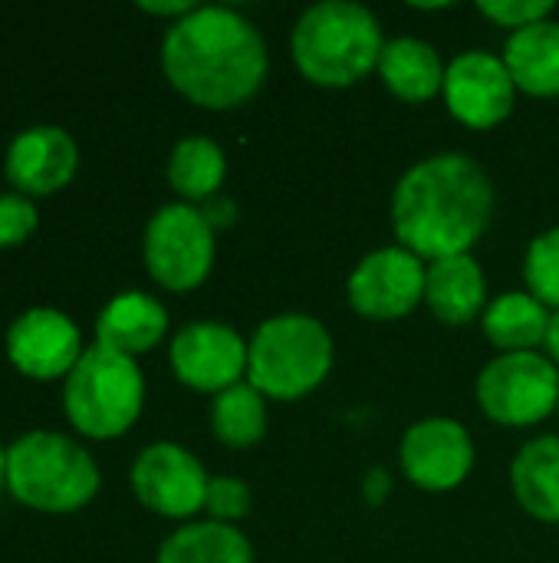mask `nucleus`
<instances>
[{
    "mask_svg": "<svg viewBox=\"0 0 559 563\" xmlns=\"http://www.w3.org/2000/svg\"><path fill=\"white\" fill-rule=\"evenodd\" d=\"M425 264L412 251L379 247L366 254L349 274V307L366 320H402L425 300Z\"/></svg>",
    "mask_w": 559,
    "mask_h": 563,
    "instance_id": "9",
    "label": "nucleus"
},
{
    "mask_svg": "<svg viewBox=\"0 0 559 563\" xmlns=\"http://www.w3.org/2000/svg\"><path fill=\"white\" fill-rule=\"evenodd\" d=\"M10 495L49 515L79 511L99 492V468L86 449L56 432H30L7 449Z\"/></svg>",
    "mask_w": 559,
    "mask_h": 563,
    "instance_id": "5",
    "label": "nucleus"
},
{
    "mask_svg": "<svg viewBox=\"0 0 559 563\" xmlns=\"http://www.w3.org/2000/svg\"><path fill=\"white\" fill-rule=\"evenodd\" d=\"M175 376L198 393H224L247 373V343L224 323H191L171 343Z\"/></svg>",
    "mask_w": 559,
    "mask_h": 563,
    "instance_id": "13",
    "label": "nucleus"
},
{
    "mask_svg": "<svg viewBox=\"0 0 559 563\" xmlns=\"http://www.w3.org/2000/svg\"><path fill=\"white\" fill-rule=\"evenodd\" d=\"M402 472L425 492H451L474 468V442L455 419H422L402 439Z\"/></svg>",
    "mask_w": 559,
    "mask_h": 563,
    "instance_id": "12",
    "label": "nucleus"
},
{
    "mask_svg": "<svg viewBox=\"0 0 559 563\" xmlns=\"http://www.w3.org/2000/svg\"><path fill=\"white\" fill-rule=\"evenodd\" d=\"M494 218V185L465 152H441L412 165L392 195V228L422 261L471 254Z\"/></svg>",
    "mask_w": 559,
    "mask_h": 563,
    "instance_id": "1",
    "label": "nucleus"
},
{
    "mask_svg": "<svg viewBox=\"0 0 559 563\" xmlns=\"http://www.w3.org/2000/svg\"><path fill=\"white\" fill-rule=\"evenodd\" d=\"M82 353L76 323L53 307H33L7 330V356L30 379L69 376Z\"/></svg>",
    "mask_w": 559,
    "mask_h": 563,
    "instance_id": "14",
    "label": "nucleus"
},
{
    "mask_svg": "<svg viewBox=\"0 0 559 563\" xmlns=\"http://www.w3.org/2000/svg\"><path fill=\"white\" fill-rule=\"evenodd\" d=\"M478 13H484L491 23L517 33V30L550 20L554 3H547V0H488V3H478Z\"/></svg>",
    "mask_w": 559,
    "mask_h": 563,
    "instance_id": "27",
    "label": "nucleus"
},
{
    "mask_svg": "<svg viewBox=\"0 0 559 563\" xmlns=\"http://www.w3.org/2000/svg\"><path fill=\"white\" fill-rule=\"evenodd\" d=\"M79 152L59 125H33L7 148V181L23 195H53L76 175Z\"/></svg>",
    "mask_w": 559,
    "mask_h": 563,
    "instance_id": "15",
    "label": "nucleus"
},
{
    "mask_svg": "<svg viewBox=\"0 0 559 563\" xmlns=\"http://www.w3.org/2000/svg\"><path fill=\"white\" fill-rule=\"evenodd\" d=\"M547 353H550V360H554V366H559V310L554 313V320H550V333H547Z\"/></svg>",
    "mask_w": 559,
    "mask_h": 563,
    "instance_id": "32",
    "label": "nucleus"
},
{
    "mask_svg": "<svg viewBox=\"0 0 559 563\" xmlns=\"http://www.w3.org/2000/svg\"><path fill=\"white\" fill-rule=\"evenodd\" d=\"M138 10H145V13H155V16H175V23L181 20V16H188L191 10H198V3H191V0H138Z\"/></svg>",
    "mask_w": 559,
    "mask_h": 563,
    "instance_id": "29",
    "label": "nucleus"
},
{
    "mask_svg": "<svg viewBox=\"0 0 559 563\" xmlns=\"http://www.w3.org/2000/svg\"><path fill=\"white\" fill-rule=\"evenodd\" d=\"M333 369V336L306 313H280L247 343V383L280 402L310 396Z\"/></svg>",
    "mask_w": 559,
    "mask_h": 563,
    "instance_id": "4",
    "label": "nucleus"
},
{
    "mask_svg": "<svg viewBox=\"0 0 559 563\" xmlns=\"http://www.w3.org/2000/svg\"><path fill=\"white\" fill-rule=\"evenodd\" d=\"M168 82L204 109H237L267 79V46L250 20L227 7H198L161 43Z\"/></svg>",
    "mask_w": 559,
    "mask_h": 563,
    "instance_id": "2",
    "label": "nucleus"
},
{
    "mask_svg": "<svg viewBox=\"0 0 559 563\" xmlns=\"http://www.w3.org/2000/svg\"><path fill=\"white\" fill-rule=\"evenodd\" d=\"M488 297V280L481 264L471 254L432 261L425 271V303L428 310L448 323L465 327L481 317Z\"/></svg>",
    "mask_w": 559,
    "mask_h": 563,
    "instance_id": "16",
    "label": "nucleus"
},
{
    "mask_svg": "<svg viewBox=\"0 0 559 563\" xmlns=\"http://www.w3.org/2000/svg\"><path fill=\"white\" fill-rule=\"evenodd\" d=\"M254 498H250V488L237 478H211L208 482V498H204V508L208 515L217 521V525H231V521H241L247 518Z\"/></svg>",
    "mask_w": 559,
    "mask_h": 563,
    "instance_id": "26",
    "label": "nucleus"
},
{
    "mask_svg": "<svg viewBox=\"0 0 559 563\" xmlns=\"http://www.w3.org/2000/svg\"><path fill=\"white\" fill-rule=\"evenodd\" d=\"M382 26L362 3L353 0H326L310 7L290 36L297 69L326 89H346L362 82L372 69H379L382 56Z\"/></svg>",
    "mask_w": 559,
    "mask_h": 563,
    "instance_id": "3",
    "label": "nucleus"
},
{
    "mask_svg": "<svg viewBox=\"0 0 559 563\" xmlns=\"http://www.w3.org/2000/svg\"><path fill=\"white\" fill-rule=\"evenodd\" d=\"M524 277L530 297H537L544 307L559 310V228H550L540 238H534L524 261Z\"/></svg>",
    "mask_w": 559,
    "mask_h": 563,
    "instance_id": "25",
    "label": "nucleus"
},
{
    "mask_svg": "<svg viewBox=\"0 0 559 563\" xmlns=\"http://www.w3.org/2000/svg\"><path fill=\"white\" fill-rule=\"evenodd\" d=\"M145 402V379L132 356L89 346L66 376L63 406L69 422L89 439H115L132 429Z\"/></svg>",
    "mask_w": 559,
    "mask_h": 563,
    "instance_id": "6",
    "label": "nucleus"
},
{
    "mask_svg": "<svg viewBox=\"0 0 559 563\" xmlns=\"http://www.w3.org/2000/svg\"><path fill=\"white\" fill-rule=\"evenodd\" d=\"M441 92L448 112L461 125L484 132L511 115L517 86L511 79V69L504 66V56H494L488 49H468L455 56L451 66L445 69Z\"/></svg>",
    "mask_w": 559,
    "mask_h": 563,
    "instance_id": "10",
    "label": "nucleus"
},
{
    "mask_svg": "<svg viewBox=\"0 0 559 563\" xmlns=\"http://www.w3.org/2000/svg\"><path fill=\"white\" fill-rule=\"evenodd\" d=\"M478 402L497 426H537L559 409V369L540 353H501L478 376Z\"/></svg>",
    "mask_w": 559,
    "mask_h": 563,
    "instance_id": "7",
    "label": "nucleus"
},
{
    "mask_svg": "<svg viewBox=\"0 0 559 563\" xmlns=\"http://www.w3.org/2000/svg\"><path fill=\"white\" fill-rule=\"evenodd\" d=\"M504 66L521 92L550 99L559 96V23L544 20L511 33L504 46Z\"/></svg>",
    "mask_w": 559,
    "mask_h": 563,
    "instance_id": "19",
    "label": "nucleus"
},
{
    "mask_svg": "<svg viewBox=\"0 0 559 563\" xmlns=\"http://www.w3.org/2000/svg\"><path fill=\"white\" fill-rule=\"evenodd\" d=\"M389 492H392V478H389V472H385V468H372V472L366 475V482H362V495H366V501H369V505H382V501L389 498Z\"/></svg>",
    "mask_w": 559,
    "mask_h": 563,
    "instance_id": "31",
    "label": "nucleus"
},
{
    "mask_svg": "<svg viewBox=\"0 0 559 563\" xmlns=\"http://www.w3.org/2000/svg\"><path fill=\"white\" fill-rule=\"evenodd\" d=\"M155 563H254L250 541L217 521L178 528L161 548Z\"/></svg>",
    "mask_w": 559,
    "mask_h": 563,
    "instance_id": "22",
    "label": "nucleus"
},
{
    "mask_svg": "<svg viewBox=\"0 0 559 563\" xmlns=\"http://www.w3.org/2000/svg\"><path fill=\"white\" fill-rule=\"evenodd\" d=\"M511 485L521 501V508L547 525L559 521V439L540 435L527 442L514 465H511Z\"/></svg>",
    "mask_w": 559,
    "mask_h": 563,
    "instance_id": "20",
    "label": "nucleus"
},
{
    "mask_svg": "<svg viewBox=\"0 0 559 563\" xmlns=\"http://www.w3.org/2000/svg\"><path fill=\"white\" fill-rule=\"evenodd\" d=\"M214 264V228L191 205H165L145 228V267L175 294L201 287Z\"/></svg>",
    "mask_w": 559,
    "mask_h": 563,
    "instance_id": "8",
    "label": "nucleus"
},
{
    "mask_svg": "<svg viewBox=\"0 0 559 563\" xmlns=\"http://www.w3.org/2000/svg\"><path fill=\"white\" fill-rule=\"evenodd\" d=\"M445 69L441 56L432 43L415 36H399L382 46L379 56V76L385 89L402 102H428L445 89Z\"/></svg>",
    "mask_w": 559,
    "mask_h": 563,
    "instance_id": "18",
    "label": "nucleus"
},
{
    "mask_svg": "<svg viewBox=\"0 0 559 563\" xmlns=\"http://www.w3.org/2000/svg\"><path fill=\"white\" fill-rule=\"evenodd\" d=\"M7 485V452L0 449V488Z\"/></svg>",
    "mask_w": 559,
    "mask_h": 563,
    "instance_id": "33",
    "label": "nucleus"
},
{
    "mask_svg": "<svg viewBox=\"0 0 559 563\" xmlns=\"http://www.w3.org/2000/svg\"><path fill=\"white\" fill-rule=\"evenodd\" d=\"M211 432L227 449H250L267 432V402L250 383H237L214 396Z\"/></svg>",
    "mask_w": 559,
    "mask_h": 563,
    "instance_id": "24",
    "label": "nucleus"
},
{
    "mask_svg": "<svg viewBox=\"0 0 559 563\" xmlns=\"http://www.w3.org/2000/svg\"><path fill=\"white\" fill-rule=\"evenodd\" d=\"M36 208L20 191L0 195V247L23 244L36 231Z\"/></svg>",
    "mask_w": 559,
    "mask_h": 563,
    "instance_id": "28",
    "label": "nucleus"
},
{
    "mask_svg": "<svg viewBox=\"0 0 559 563\" xmlns=\"http://www.w3.org/2000/svg\"><path fill=\"white\" fill-rule=\"evenodd\" d=\"M201 214L208 218V224L217 231V228H227V224H234V218H237V211H234V201L231 198H211V201H204V208H201Z\"/></svg>",
    "mask_w": 559,
    "mask_h": 563,
    "instance_id": "30",
    "label": "nucleus"
},
{
    "mask_svg": "<svg viewBox=\"0 0 559 563\" xmlns=\"http://www.w3.org/2000/svg\"><path fill=\"white\" fill-rule=\"evenodd\" d=\"M208 482L211 478L201 462L175 442L148 445L132 465L135 498L161 518H191L194 511H201L208 498Z\"/></svg>",
    "mask_w": 559,
    "mask_h": 563,
    "instance_id": "11",
    "label": "nucleus"
},
{
    "mask_svg": "<svg viewBox=\"0 0 559 563\" xmlns=\"http://www.w3.org/2000/svg\"><path fill=\"white\" fill-rule=\"evenodd\" d=\"M550 320L554 313L530 294H504L481 317L484 336L501 353H537V346L547 343Z\"/></svg>",
    "mask_w": 559,
    "mask_h": 563,
    "instance_id": "21",
    "label": "nucleus"
},
{
    "mask_svg": "<svg viewBox=\"0 0 559 563\" xmlns=\"http://www.w3.org/2000/svg\"><path fill=\"white\" fill-rule=\"evenodd\" d=\"M165 330H168V313L155 297L122 294L102 307L96 320V343L135 360L138 353L158 346Z\"/></svg>",
    "mask_w": 559,
    "mask_h": 563,
    "instance_id": "17",
    "label": "nucleus"
},
{
    "mask_svg": "<svg viewBox=\"0 0 559 563\" xmlns=\"http://www.w3.org/2000/svg\"><path fill=\"white\" fill-rule=\"evenodd\" d=\"M227 175V158L217 142L204 135L181 139L168 158V185L185 201H211Z\"/></svg>",
    "mask_w": 559,
    "mask_h": 563,
    "instance_id": "23",
    "label": "nucleus"
}]
</instances>
